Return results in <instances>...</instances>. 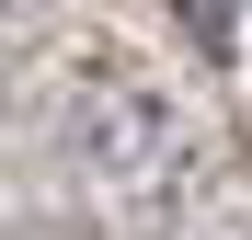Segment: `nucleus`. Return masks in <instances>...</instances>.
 I'll return each mask as SVG.
<instances>
[{"label": "nucleus", "instance_id": "nucleus-2", "mask_svg": "<svg viewBox=\"0 0 252 240\" xmlns=\"http://www.w3.org/2000/svg\"><path fill=\"white\" fill-rule=\"evenodd\" d=\"M184 12V34H195V57H218L229 34H241V0H172Z\"/></svg>", "mask_w": 252, "mask_h": 240}, {"label": "nucleus", "instance_id": "nucleus-1", "mask_svg": "<svg viewBox=\"0 0 252 240\" xmlns=\"http://www.w3.org/2000/svg\"><path fill=\"white\" fill-rule=\"evenodd\" d=\"M69 137H80V160H92L103 183L149 172V160L172 149V126H160V103L138 92V80H80V103H69Z\"/></svg>", "mask_w": 252, "mask_h": 240}]
</instances>
